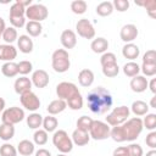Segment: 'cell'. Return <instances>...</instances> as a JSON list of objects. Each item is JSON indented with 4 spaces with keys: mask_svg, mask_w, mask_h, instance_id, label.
Wrapping results in <instances>:
<instances>
[{
    "mask_svg": "<svg viewBox=\"0 0 156 156\" xmlns=\"http://www.w3.org/2000/svg\"><path fill=\"white\" fill-rule=\"evenodd\" d=\"M24 117L26 116H24L23 108L17 107V106H12V107H9V108L2 111L1 121H2V123L15 126V124L22 122L24 119Z\"/></svg>",
    "mask_w": 156,
    "mask_h": 156,
    "instance_id": "obj_6",
    "label": "cell"
},
{
    "mask_svg": "<svg viewBox=\"0 0 156 156\" xmlns=\"http://www.w3.org/2000/svg\"><path fill=\"white\" fill-rule=\"evenodd\" d=\"M140 71L144 73L146 77H152L156 74V65H149V63H143L140 67Z\"/></svg>",
    "mask_w": 156,
    "mask_h": 156,
    "instance_id": "obj_47",
    "label": "cell"
},
{
    "mask_svg": "<svg viewBox=\"0 0 156 156\" xmlns=\"http://www.w3.org/2000/svg\"><path fill=\"white\" fill-rule=\"evenodd\" d=\"M87 102L89 110L95 115L106 113L113 104L111 93L104 87H98L91 89L87 95Z\"/></svg>",
    "mask_w": 156,
    "mask_h": 156,
    "instance_id": "obj_1",
    "label": "cell"
},
{
    "mask_svg": "<svg viewBox=\"0 0 156 156\" xmlns=\"http://www.w3.org/2000/svg\"><path fill=\"white\" fill-rule=\"evenodd\" d=\"M129 113H130V110L129 107L122 105V106H118V107H115L106 117V123L111 127H116V126H121L123 124L128 117H129Z\"/></svg>",
    "mask_w": 156,
    "mask_h": 156,
    "instance_id": "obj_5",
    "label": "cell"
},
{
    "mask_svg": "<svg viewBox=\"0 0 156 156\" xmlns=\"http://www.w3.org/2000/svg\"><path fill=\"white\" fill-rule=\"evenodd\" d=\"M143 127L149 130H155L156 128V115L155 113H146L143 119Z\"/></svg>",
    "mask_w": 156,
    "mask_h": 156,
    "instance_id": "obj_40",
    "label": "cell"
},
{
    "mask_svg": "<svg viewBox=\"0 0 156 156\" xmlns=\"http://www.w3.org/2000/svg\"><path fill=\"white\" fill-rule=\"evenodd\" d=\"M136 5L139 6H144L146 9V12L147 15L151 17V18H156V1L155 0H145L143 2L140 1H135Z\"/></svg>",
    "mask_w": 156,
    "mask_h": 156,
    "instance_id": "obj_34",
    "label": "cell"
},
{
    "mask_svg": "<svg viewBox=\"0 0 156 156\" xmlns=\"http://www.w3.org/2000/svg\"><path fill=\"white\" fill-rule=\"evenodd\" d=\"M110 126L102 121H93V124L89 129V135L94 140H105L110 138Z\"/></svg>",
    "mask_w": 156,
    "mask_h": 156,
    "instance_id": "obj_7",
    "label": "cell"
},
{
    "mask_svg": "<svg viewBox=\"0 0 156 156\" xmlns=\"http://www.w3.org/2000/svg\"><path fill=\"white\" fill-rule=\"evenodd\" d=\"M26 30H27V33H28L29 37H38L43 32V26H41L40 22L28 21L26 23Z\"/></svg>",
    "mask_w": 156,
    "mask_h": 156,
    "instance_id": "obj_26",
    "label": "cell"
},
{
    "mask_svg": "<svg viewBox=\"0 0 156 156\" xmlns=\"http://www.w3.org/2000/svg\"><path fill=\"white\" fill-rule=\"evenodd\" d=\"M17 67H18V73L22 74V76L28 74V73L32 72V69H33L32 62H30V61H27V60L20 61V62L17 63Z\"/></svg>",
    "mask_w": 156,
    "mask_h": 156,
    "instance_id": "obj_44",
    "label": "cell"
},
{
    "mask_svg": "<svg viewBox=\"0 0 156 156\" xmlns=\"http://www.w3.org/2000/svg\"><path fill=\"white\" fill-rule=\"evenodd\" d=\"M139 72H140V66L134 61H129L123 66V73L127 77H132L133 78V77L138 76Z\"/></svg>",
    "mask_w": 156,
    "mask_h": 156,
    "instance_id": "obj_31",
    "label": "cell"
},
{
    "mask_svg": "<svg viewBox=\"0 0 156 156\" xmlns=\"http://www.w3.org/2000/svg\"><path fill=\"white\" fill-rule=\"evenodd\" d=\"M32 80L26 77V76H22L20 78H17L15 80V84H13V88H15V91L20 95L24 94V93H28V91H32Z\"/></svg>",
    "mask_w": 156,
    "mask_h": 156,
    "instance_id": "obj_16",
    "label": "cell"
},
{
    "mask_svg": "<svg viewBox=\"0 0 156 156\" xmlns=\"http://www.w3.org/2000/svg\"><path fill=\"white\" fill-rule=\"evenodd\" d=\"M122 55L124 58H128L130 61L135 60L139 57L140 55V49L138 45L133 44V43H127L123 48H122Z\"/></svg>",
    "mask_w": 156,
    "mask_h": 156,
    "instance_id": "obj_18",
    "label": "cell"
},
{
    "mask_svg": "<svg viewBox=\"0 0 156 156\" xmlns=\"http://www.w3.org/2000/svg\"><path fill=\"white\" fill-rule=\"evenodd\" d=\"M139 34V30L136 28L135 24H124L122 28H121V32H119V37L121 39L127 44V43H132L134 39H136Z\"/></svg>",
    "mask_w": 156,
    "mask_h": 156,
    "instance_id": "obj_12",
    "label": "cell"
},
{
    "mask_svg": "<svg viewBox=\"0 0 156 156\" xmlns=\"http://www.w3.org/2000/svg\"><path fill=\"white\" fill-rule=\"evenodd\" d=\"M57 156H67L66 154H60V155H57Z\"/></svg>",
    "mask_w": 156,
    "mask_h": 156,
    "instance_id": "obj_59",
    "label": "cell"
},
{
    "mask_svg": "<svg viewBox=\"0 0 156 156\" xmlns=\"http://www.w3.org/2000/svg\"><path fill=\"white\" fill-rule=\"evenodd\" d=\"M51 66H52L54 71L57 73L67 72L69 66H71L69 55H68L67 50H65V49L55 50L52 52V56H51Z\"/></svg>",
    "mask_w": 156,
    "mask_h": 156,
    "instance_id": "obj_3",
    "label": "cell"
},
{
    "mask_svg": "<svg viewBox=\"0 0 156 156\" xmlns=\"http://www.w3.org/2000/svg\"><path fill=\"white\" fill-rule=\"evenodd\" d=\"M17 56V49L11 44H0V60L11 62Z\"/></svg>",
    "mask_w": 156,
    "mask_h": 156,
    "instance_id": "obj_15",
    "label": "cell"
},
{
    "mask_svg": "<svg viewBox=\"0 0 156 156\" xmlns=\"http://www.w3.org/2000/svg\"><path fill=\"white\" fill-rule=\"evenodd\" d=\"M17 45L21 52L23 54H29L33 51V40L30 39L29 35H20V38H17Z\"/></svg>",
    "mask_w": 156,
    "mask_h": 156,
    "instance_id": "obj_20",
    "label": "cell"
},
{
    "mask_svg": "<svg viewBox=\"0 0 156 156\" xmlns=\"http://www.w3.org/2000/svg\"><path fill=\"white\" fill-rule=\"evenodd\" d=\"M124 141H134L143 132V119L139 117L128 118L123 124L119 126Z\"/></svg>",
    "mask_w": 156,
    "mask_h": 156,
    "instance_id": "obj_2",
    "label": "cell"
},
{
    "mask_svg": "<svg viewBox=\"0 0 156 156\" xmlns=\"http://www.w3.org/2000/svg\"><path fill=\"white\" fill-rule=\"evenodd\" d=\"M0 37H1V35H0Z\"/></svg>",
    "mask_w": 156,
    "mask_h": 156,
    "instance_id": "obj_60",
    "label": "cell"
},
{
    "mask_svg": "<svg viewBox=\"0 0 156 156\" xmlns=\"http://www.w3.org/2000/svg\"><path fill=\"white\" fill-rule=\"evenodd\" d=\"M100 63H101V67L102 66H106V65H113V63H117V57L113 52H104L100 57Z\"/></svg>",
    "mask_w": 156,
    "mask_h": 156,
    "instance_id": "obj_43",
    "label": "cell"
},
{
    "mask_svg": "<svg viewBox=\"0 0 156 156\" xmlns=\"http://www.w3.org/2000/svg\"><path fill=\"white\" fill-rule=\"evenodd\" d=\"M48 132H45L44 129H37L33 134V140L37 145L41 146V145H45L48 143Z\"/></svg>",
    "mask_w": 156,
    "mask_h": 156,
    "instance_id": "obj_39",
    "label": "cell"
},
{
    "mask_svg": "<svg viewBox=\"0 0 156 156\" xmlns=\"http://www.w3.org/2000/svg\"><path fill=\"white\" fill-rule=\"evenodd\" d=\"M1 72L5 77L7 78H12L18 74V67H17V63L11 61V62H5L2 66H1Z\"/></svg>",
    "mask_w": 156,
    "mask_h": 156,
    "instance_id": "obj_27",
    "label": "cell"
},
{
    "mask_svg": "<svg viewBox=\"0 0 156 156\" xmlns=\"http://www.w3.org/2000/svg\"><path fill=\"white\" fill-rule=\"evenodd\" d=\"M52 144L61 154H68L73 149V141L66 130L58 129L52 135Z\"/></svg>",
    "mask_w": 156,
    "mask_h": 156,
    "instance_id": "obj_4",
    "label": "cell"
},
{
    "mask_svg": "<svg viewBox=\"0 0 156 156\" xmlns=\"http://www.w3.org/2000/svg\"><path fill=\"white\" fill-rule=\"evenodd\" d=\"M49 15V10L43 4H32L26 9V17L29 21L41 22L44 21Z\"/></svg>",
    "mask_w": 156,
    "mask_h": 156,
    "instance_id": "obj_8",
    "label": "cell"
},
{
    "mask_svg": "<svg viewBox=\"0 0 156 156\" xmlns=\"http://www.w3.org/2000/svg\"><path fill=\"white\" fill-rule=\"evenodd\" d=\"M147 83L149 80L144 77V76H135L132 78L129 85H130V89L134 91V93H143L147 89Z\"/></svg>",
    "mask_w": 156,
    "mask_h": 156,
    "instance_id": "obj_17",
    "label": "cell"
},
{
    "mask_svg": "<svg viewBox=\"0 0 156 156\" xmlns=\"http://www.w3.org/2000/svg\"><path fill=\"white\" fill-rule=\"evenodd\" d=\"M145 143H146V145H147L149 147H151V149H155V147H156V132H155V130H151V132L146 135Z\"/></svg>",
    "mask_w": 156,
    "mask_h": 156,
    "instance_id": "obj_49",
    "label": "cell"
},
{
    "mask_svg": "<svg viewBox=\"0 0 156 156\" xmlns=\"http://www.w3.org/2000/svg\"><path fill=\"white\" fill-rule=\"evenodd\" d=\"M35 156H51V152L46 149H39L35 151Z\"/></svg>",
    "mask_w": 156,
    "mask_h": 156,
    "instance_id": "obj_52",
    "label": "cell"
},
{
    "mask_svg": "<svg viewBox=\"0 0 156 156\" xmlns=\"http://www.w3.org/2000/svg\"><path fill=\"white\" fill-rule=\"evenodd\" d=\"M127 152H128V156H143L144 154L143 147L135 143H132L127 146Z\"/></svg>",
    "mask_w": 156,
    "mask_h": 156,
    "instance_id": "obj_45",
    "label": "cell"
},
{
    "mask_svg": "<svg viewBox=\"0 0 156 156\" xmlns=\"http://www.w3.org/2000/svg\"><path fill=\"white\" fill-rule=\"evenodd\" d=\"M149 105L143 100H136L130 106V110L135 116H145L149 112Z\"/></svg>",
    "mask_w": 156,
    "mask_h": 156,
    "instance_id": "obj_25",
    "label": "cell"
},
{
    "mask_svg": "<svg viewBox=\"0 0 156 156\" xmlns=\"http://www.w3.org/2000/svg\"><path fill=\"white\" fill-rule=\"evenodd\" d=\"M119 72V67L117 63H113V65H106V66H102V73L104 76L108 77V78H113L118 74Z\"/></svg>",
    "mask_w": 156,
    "mask_h": 156,
    "instance_id": "obj_41",
    "label": "cell"
},
{
    "mask_svg": "<svg viewBox=\"0 0 156 156\" xmlns=\"http://www.w3.org/2000/svg\"><path fill=\"white\" fill-rule=\"evenodd\" d=\"M113 5L111 1H102L100 2L98 6H96V13L101 17H106V16H110L112 12H113Z\"/></svg>",
    "mask_w": 156,
    "mask_h": 156,
    "instance_id": "obj_29",
    "label": "cell"
},
{
    "mask_svg": "<svg viewBox=\"0 0 156 156\" xmlns=\"http://www.w3.org/2000/svg\"><path fill=\"white\" fill-rule=\"evenodd\" d=\"M112 5H113V9H116L119 12H124L129 9V1L128 0H113Z\"/></svg>",
    "mask_w": 156,
    "mask_h": 156,
    "instance_id": "obj_48",
    "label": "cell"
},
{
    "mask_svg": "<svg viewBox=\"0 0 156 156\" xmlns=\"http://www.w3.org/2000/svg\"><path fill=\"white\" fill-rule=\"evenodd\" d=\"M30 80H32V84L34 87L41 89L49 84V74L45 69H37L33 72Z\"/></svg>",
    "mask_w": 156,
    "mask_h": 156,
    "instance_id": "obj_13",
    "label": "cell"
},
{
    "mask_svg": "<svg viewBox=\"0 0 156 156\" xmlns=\"http://www.w3.org/2000/svg\"><path fill=\"white\" fill-rule=\"evenodd\" d=\"M78 82L82 87L89 88L94 83V73L89 68H84L78 73Z\"/></svg>",
    "mask_w": 156,
    "mask_h": 156,
    "instance_id": "obj_21",
    "label": "cell"
},
{
    "mask_svg": "<svg viewBox=\"0 0 156 156\" xmlns=\"http://www.w3.org/2000/svg\"><path fill=\"white\" fill-rule=\"evenodd\" d=\"M112 156H128V152H127V146H119V147H116L112 152Z\"/></svg>",
    "mask_w": 156,
    "mask_h": 156,
    "instance_id": "obj_51",
    "label": "cell"
},
{
    "mask_svg": "<svg viewBox=\"0 0 156 156\" xmlns=\"http://www.w3.org/2000/svg\"><path fill=\"white\" fill-rule=\"evenodd\" d=\"M155 101H156V96H152V99H151V101H150V106L154 107V108H156V104H155Z\"/></svg>",
    "mask_w": 156,
    "mask_h": 156,
    "instance_id": "obj_58",
    "label": "cell"
},
{
    "mask_svg": "<svg viewBox=\"0 0 156 156\" xmlns=\"http://www.w3.org/2000/svg\"><path fill=\"white\" fill-rule=\"evenodd\" d=\"M41 126L44 127V130L45 132H49V133L50 132H55L56 128H57V126H58V121H57L56 117L49 115V116H46V117L43 118V124Z\"/></svg>",
    "mask_w": 156,
    "mask_h": 156,
    "instance_id": "obj_32",
    "label": "cell"
},
{
    "mask_svg": "<svg viewBox=\"0 0 156 156\" xmlns=\"http://www.w3.org/2000/svg\"><path fill=\"white\" fill-rule=\"evenodd\" d=\"M67 107V104L65 100H61V99H56V100H52L48 107H46V111L49 115L51 116H55V115H58L61 112H63Z\"/></svg>",
    "mask_w": 156,
    "mask_h": 156,
    "instance_id": "obj_19",
    "label": "cell"
},
{
    "mask_svg": "<svg viewBox=\"0 0 156 156\" xmlns=\"http://www.w3.org/2000/svg\"><path fill=\"white\" fill-rule=\"evenodd\" d=\"M66 104L71 110H74V111L80 110L83 107V98H82L80 93H78V94L73 95L72 98H69L68 100H66Z\"/></svg>",
    "mask_w": 156,
    "mask_h": 156,
    "instance_id": "obj_33",
    "label": "cell"
},
{
    "mask_svg": "<svg viewBox=\"0 0 156 156\" xmlns=\"http://www.w3.org/2000/svg\"><path fill=\"white\" fill-rule=\"evenodd\" d=\"M1 37H2V39L6 41V44H12L15 40H17L18 34H17L16 28H13V27H6L5 30L2 32Z\"/></svg>",
    "mask_w": 156,
    "mask_h": 156,
    "instance_id": "obj_35",
    "label": "cell"
},
{
    "mask_svg": "<svg viewBox=\"0 0 156 156\" xmlns=\"http://www.w3.org/2000/svg\"><path fill=\"white\" fill-rule=\"evenodd\" d=\"M9 17H26V9L18 1H15L10 7Z\"/></svg>",
    "mask_w": 156,
    "mask_h": 156,
    "instance_id": "obj_37",
    "label": "cell"
},
{
    "mask_svg": "<svg viewBox=\"0 0 156 156\" xmlns=\"http://www.w3.org/2000/svg\"><path fill=\"white\" fill-rule=\"evenodd\" d=\"M13 28H22L26 26V17H9Z\"/></svg>",
    "mask_w": 156,
    "mask_h": 156,
    "instance_id": "obj_50",
    "label": "cell"
},
{
    "mask_svg": "<svg viewBox=\"0 0 156 156\" xmlns=\"http://www.w3.org/2000/svg\"><path fill=\"white\" fill-rule=\"evenodd\" d=\"M76 29L79 37L84 39H93L95 37V28L88 18H82L77 22Z\"/></svg>",
    "mask_w": 156,
    "mask_h": 156,
    "instance_id": "obj_10",
    "label": "cell"
},
{
    "mask_svg": "<svg viewBox=\"0 0 156 156\" xmlns=\"http://www.w3.org/2000/svg\"><path fill=\"white\" fill-rule=\"evenodd\" d=\"M79 90L77 88V85L74 83L71 82H61L56 85V94L57 98L61 100H68L69 98H72L73 95L78 94Z\"/></svg>",
    "mask_w": 156,
    "mask_h": 156,
    "instance_id": "obj_9",
    "label": "cell"
},
{
    "mask_svg": "<svg viewBox=\"0 0 156 156\" xmlns=\"http://www.w3.org/2000/svg\"><path fill=\"white\" fill-rule=\"evenodd\" d=\"M143 63H149V65H156V52L155 50H147L144 56H143Z\"/></svg>",
    "mask_w": 156,
    "mask_h": 156,
    "instance_id": "obj_46",
    "label": "cell"
},
{
    "mask_svg": "<svg viewBox=\"0 0 156 156\" xmlns=\"http://www.w3.org/2000/svg\"><path fill=\"white\" fill-rule=\"evenodd\" d=\"M5 28H6V26H5V21H4L2 17H0V35L2 34V32L5 30Z\"/></svg>",
    "mask_w": 156,
    "mask_h": 156,
    "instance_id": "obj_55",
    "label": "cell"
},
{
    "mask_svg": "<svg viewBox=\"0 0 156 156\" xmlns=\"http://www.w3.org/2000/svg\"><path fill=\"white\" fill-rule=\"evenodd\" d=\"M72 141L73 144L78 145V146H84L89 143L90 140V135L88 132H83V130H79V129H74L73 133H72Z\"/></svg>",
    "mask_w": 156,
    "mask_h": 156,
    "instance_id": "obj_22",
    "label": "cell"
},
{
    "mask_svg": "<svg viewBox=\"0 0 156 156\" xmlns=\"http://www.w3.org/2000/svg\"><path fill=\"white\" fill-rule=\"evenodd\" d=\"M17 1H18V2L24 7V9H27L28 6H30V5H32V0H17Z\"/></svg>",
    "mask_w": 156,
    "mask_h": 156,
    "instance_id": "obj_54",
    "label": "cell"
},
{
    "mask_svg": "<svg viewBox=\"0 0 156 156\" xmlns=\"http://www.w3.org/2000/svg\"><path fill=\"white\" fill-rule=\"evenodd\" d=\"M15 136V127L12 124H6L2 123L0 126V139L4 141H9Z\"/></svg>",
    "mask_w": 156,
    "mask_h": 156,
    "instance_id": "obj_30",
    "label": "cell"
},
{
    "mask_svg": "<svg viewBox=\"0 0 156 156\" xmlns=\"http://www.w3.org/2000/svg\"><path fill=\"white\" fill-rule=\"evenodd\" d=\"M26 122H27V126L29 128H32V129H39V127H41V124H43V116L40 113L33 112V113H30L26 118Z\"/></svg>",
    "mask_w": 156,
    "mask_h": 156,
    "instance_id": "obj_28",
    "label": "cell"
},
{
    "mask_svg": "<svg viewBox=\"0 0 156 156\" xmlns=\"http://www.w3.org/2000/svg\"><path fill=\"white\" fill-rule=\"evenodd\" d=\"M0 156H17V149L9 143H5L0 146Z\"/></svg>",
    "mask_w": 156,
    "mask_h": 156,
    "instance_id": "obj_42",
    "label": "cell"
},
{
    "mask_svg": "<svg viewBox=\"0 0 156 156\" xmlns=\"http://www.w3.org/2000/svg\"><path fill=\"white\" fill-rule=\"evenodd\" d=\"M88 9V4L84 0H74L71 2V10L76 15H83Z\"/></svg>",
    "mask_w": 156,
    "mask_h": 156,
    "instance_id": "obj_38",
    "label": "cell"
},
{
    "mask_svg": "<svg viewBox=\"0 0 156 156\" xmlns=\"http://www.w3.org/2000/svg\"><path fill=\"white\" fill-rule=\"evenodd\" d=\"M90 48L95 54H104L108 49V41H107V39H105L102 37H99V38H96L91 41Z\"/></svg>",
    "mask_w": 156,
    "mask_h": 156,
    "instance_id": "obj_23",
    "label": "cell"
},
{
    "mask_svg": "<svg viewBox=\"0 0 156 156\" xmlns=\"http://www.w3.org/2000/svg\"><path fill=\"white\" fill-rule=\"evenodd\" d=\"M60 41L65 49H73L77 44V35L72 29H65L61 33Z\"/></svg>",
    "mask_w": 156,
    "mask_h": 156,
    "instance_id": "obj_14",
    "label": "cell"
},
{
    "mask_svg": "<svg viewBox=\"0 0 156 156\" xmlns=\"http://www.w3.org/2000/svg\"><path fill=\"white\" fill-rule=\"evenodd\" d=\"M147 88H150V90H151L152 94H156V79H155V78H152V79L147 83Z\"/></svg>",
    "mask_w": 156,
    "mask_h": 156,
    "instance_id": "obj_53",
    "label": "cell"
},
{
    "mask_svg": "<svg viewBox=\"0 0 156 156\" xmlns=\"http://www.w3.org/2000/svg\"><path fill=\"white\" fill-rule=\"evenodd\" d=\"M17 152H20L22 156H30L34 152V143L28 139L21 140L17 146Z\"/></svg>",
    "mask_w": 156,
    "mask_h": 156,
    "instance_id": "obj_24",
    "label": "cell"
},
{
    "mask_svg": "<svg viewBox=\"0 0 156 156\" xmlns=\"http://www.w3.org/2000/svg\"><path fill=\"white\" fill-rule=\"evenodd\" d=\"M20 101H21L22 106L28 111L34 112L40 107V100L33 91H28V93L22 94L20 96Z\"/></svg>",
    "mask_w": 156,
    "mask_h": 156,
    "instance_id": "obj_11",
    "label": "cell"
},
{
    "mask_svg": "<svg viewBox=\"0 0 156 156\" xmlns=\"http://www.w3.org/2000/svg\"><path fill=\"white\" fill-rule=\"evenodd\" d=\"M5 110V100L2 98H0V113Z\"/></svg>",
    "mask_w": 156,
    "mask_h": 156,
    "instance_id": "obj_56",
    "label": "cell"
},
{
    "mask_svg": "<svg viewBox=\"0 0 156 156\" xmlns=\"http://www.w3.org/2000/svg\"><path fill=\"white\" fill-rule=\"evenodd\" d=\"M93 121H94V119H93L91 117L80 116V117L77 119V129L89 133V129H90V127H91V124H93Z\"/></svg>",
    "mask_w": 156,
    "mask_h": 156,
    "instance_id": "obj_36",
    "label": "cell"
},
{
    "mask_svg": "<svg viewBox=\"0 0 156 156\" xmlns=\"http://www.w3.org/2000/svg\"><path fill=\"white\" fill-rule=\"evenodd\" d=\"M146 156H156V150L155 149H151L150 151L146 152Z\"/></svg>",
    "mask_w": 156,
    "mask_h": 156,
    "instance_id": "obj_57",
    "label": "cell"
}]
</instances>
